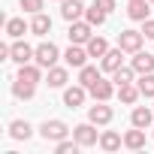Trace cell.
Listing matches in <instances>:
<instances>
[{"label": "cell", "instance_id": "obj_6", "mask_svg": "<svg viewBox=\"0 0 154 154\" xmlns=\"http://www.w3.org/2000/svg\"><path fill=\"white\" fill-rule=\"evenodd\" d=\"M39 133H42V139L48 142H60V139H66V133H69V127L63 124V121H45L42 127H39Z\"/></svg>", "mask_w": 154, "mask_h": 154}, {"label": "cell", "instance_id": "obj_16", "mask_svg": "<svg viewBox=\"0 0 154 154\" xmlns=\"http://www.w3.org/2000/svg\"><path fill=\"white\" fill-rule=\"evenodd\" d=\"M124 145H127L130 151H139V148H145V130H142V127H133V130H127V133H124Z\"/></svg>", "mask_w": 154, "mask_h": 154}, {"label": "cell", "instance_id": "obj_27", "mask_svg": "<svg viewBox=\"0 0 154 154\" xmlns=\"http://www.w3.org/2000/svg\"><path fill=\"white\" fill-rule=\"evenodd\" d=\"M133 75H136L133 66H121V69L112 72V79H115V85H130V82H133Z\"/></svg>", "mask_w": 154, "mask_h": 154}, {"label": "cell", "instance_id": "obj_24", "mask_svg": "<svg viewBox=\"0 0 154 154\" xmlns=\"http://www.w3.org/2000/svg\"><path fill=\"white\" fill-rule=\"evenodd\" d=\"M85 48H88V54H91V57H103V54L109 51V42H106L103 36H91Z\"/></svg>", "mask_w": 154, "mask_h": 154}, {"label": "cell", "instance_id": "obj_33", "mask_svg": "<svg viewBox=\"0 0 154 154\" xmlns=\"http://www.w3.org/2000/svg\"><path fill=\"white\" fill-rule=\"evenodd\" d=\"M94 3H97V6H100V9L106 12V15H109V12L115 9V0H94Z\"/></svg>", "mask_w": 154, "mask_h": 154}, {"label": "cell", "instance_id": "obj_5", "mask_svg": "<svg viewBox=\"0 0 154 154\" xmlns=\"http://www.w3.org/2000/svg\"><path fill=\"white\" fill-rule=\"evenodd\" d=\"M112 118H115V112H112V106H106L103 100H97V103L88 109V121H94V124H100V127L112 124Z\"/></svg>", "mask_w": 154, "mask_h": 154}, {"label": "cell", "instance_id": "obj_31", "mask_svg": "<svg viewBox=\"0 0 154 154\" xmlns=\"http://www.w3.org/2000/svg\"><path fill=\"white\" fill-rule=\"evenodd\" d=\"M18 3H21L24 12H42V3H45V0H18Z\"/></svg>", "mask_w": 154, "mask_h": 154}, {"label": "cell", "instance_id": "obj_22", "mask_svg": "<svg viewBox=\"0 0 154 154\" xmlns=\"http://www.w3.org/2000/svg\"><path fill=\"white\" fill-rule=\"evenodd\" d=\"M51 30V18L48 15H42V12H33V21H30V33H36V36H45Z\"/></svg>", "mask_w": 154, "mask_h": 154}, {"label": "cell", "instance_id": "obj_18", "mask_svg": "<svg viewBox=\"0 0 154 154\" xmlns=\"http://www.w3.org/2000/svg\"><path fill=\"white\" fill-rule=\"evenodd\" d=\"M100 79H103V75H100V69H97V66H88V63H85V66L79 69V85H85L88 91H91Z\"/></svg>", "mask_w": 154, "mask_h": 154}, {"label": "cell", "instance_id": "obj_12", "mask_svg": "<svg viewBox=\"0 0 154 154\" xmlns=\"http://www.w3.org/2000/svg\"><path fill=\"white\" fill-rule=\"evenodd\" d=\"M151 121H154V109H145V106H136L133 115H130V124L133 127H142V130H148Z\"/></svg>", "mask_w": 154, "mask_h": 154}, {"label": "cell", "instance_id": "obj_32", "mask_svg": "<svg viewBox=\"0 0 154 154\" xmlns=\"http://www.w3.org/2000/svg\"><path fill=\"white\" fill-rule=\"evenodd\" d=\"M142 33H145V39H154V18L142 21Z\"/></svg>", "mask_w": 154, "mask_h": 154}, {"label": "cell", "instance_id": "obj_4", "mask_svg": "<svg viewBox=\"0 0 154 154\" xmlns=\"http://www.w3.org/2000/svg\"><path fill=\"white\" fill-rule=\"evenodd\" d=\"M142 39H145L142 30H121V33H118V45H121L124 51H130V54H136V51L142 48Z\"/></svg>", "mask_w": 154, "mask_h": 154}, {"label": "cell", "instance_id": "obj_10", "mask_svg": "<svg viewBox=\"0 0 154 154\" xmlns=\"http://www.w3.org/2000/svg\"><path fill=\"white\" fill-rule=\"evenodd\" d=\"M85 97H88V88H85V85H72V88L63 91V103H66L69 109H79V106L85 103Z\"/></svg>", "mask_w": 154, "mask_h": 154}, {"label": "cell", "instance_id": "obj_29", "mask_svg": "<svg viewBox=\"0 0 154 154\" xmlns=\"http://www.w3.org/2000/svg\"><path fill=\"white\" fill-rule=\"evenodd\" d=\"M139 91H142V97H154V72H145L139 79Z\"/></svg>", "mask_w": 154, "mask_h": 154}, {"label": "cell", "instance_id": "obj_3", "mask_svg": "<svg viewBox=\"0 0 154 154\" xmlns=\"http://www.w3.org/2000/svg\"><path fill=\"white\" fill-rule=\"evenodd\" d=\"M57 45L54 42H42V45H36V54H33V60L42 66V69H48V66H54L57 63Z\"/></svg>", "mask_w": 154, "mask_h": 154}, {"label": "cell", "instance_id": "obj_1", "mask_svg": "<svg viewBox=\"0 0 154 154\" xmlns=\"http://www.w3.org/2000/svg\"><path fill=\"white\" fill-rule=\"evenodd\" d=\"M91 27H94V24H91L88 18H85V21H82V18H79V21H69V30H66L69 42H75V45H88V39L94 36Z\"/></svg>", "mask_w": 154, "mask_h": 154}, {"label": "cell", "instance_id": "obj_20", "mask_svg": "<svg viewBox=\"0 0 154 154\" xmlns=\"http://www.w3.org/2000/svg\"><path fill=\"white\" fill-rule=\"evenodd\" d=\"M118 97H121V103H124V106H133V103L142 97V91H139V85H133V82H130V85H118Z\"/></svg>", "mask_w": 154, "mask_h": 154}, {"label": "cell", "instance_id": "obj_13", "mask_svg": "<svg viewBox=\"0 0 154 154\" xmlns=\"http://www.w3.org/2000/svg\"><path fill=\"white\" fill-rule=\"evenodd\" d=\"M121 57H124V48L118 45V48H109L100 60H103V69L106 72H115V69H121Z\"/></svg>", "mask_w": 154, "mask_h": 154}, {"label": "cell", "instance_id": "obj_23", "mask_svg": "<svg viewBox=\"0 0 154 154\" xmlns=\"http://www.w3.org/2000/svg\"><path fill=\"white\" fill-rule=\"evenodd\" d=\"M27 30H30V24H24V18H9V21H6V33H9L12 39H21Z\"/></svg>", "mask_w": 154, "mask_h": 154}, {"label": "cell", "instance_id": "obj_8", "mask_svg": "<svg viewBox=\"0 0 154 154\" xmlns=\"http://www.w3.org/2000/svg\"><path fill=\"white\" fill-rule=\"evenodd\" d=\"M85 12H88V9H85L82 0H60V15H63L66 21H79Z\"/></svg>", "mask_w": 154, "mask_h": 154}, {"label": "cell", "instance_id": "obj_11", "mask_svg": "<svg viewBox=\"0 0 154 154\" xmlns=\"http://www.w3.org/2000/svg\"><path fill=\"white\" fill-rule=\"evenodd\" d=\"M130 66H133L139 75H145V72H154V54H148V51H142V48H139V51L133 54V63H130Z\"/></svg>", "mask_w": 154, "mask_h": 154}, {"label": "cell", "instance_id": "obj_17", "mask_svg": "<svg viewBox=\"0 0 154 154\" xmlns=\"http://www.w3.org/2000/svg\"><path fill=\"white\" fill-rule=\"evenodd\" d=\"M15 79H24V82L36 85V82L42 79V66H39V63H21V69H18Z\"/></svg>", "mask_w": 154, "mask_h": 154}, {"label": "cell", "instance_id": "obj_9", "mask_svg": "<svg viewBox=\"0 0 154 154\" xmlns=\"http://www.w3.org/2000/svg\"><path fill=\"white\" fill-rule=\"evenodd\" d=\"M33 54H36V48H30L27 42H21V39H18V42H12V54H9V60H15V63L21 66V63H30V60H33Z\"/></svg>", "mask_w": 154, "mask_h": 154}, {"label": "cell", "instance_id": "obj_2", "mask_svg": "<svg viewBox=\"0 0 154 154\" xmlns=\"http://www.w3.org/2000/svg\"><path fill=\"white\" fill-rule=\"evenodd\" d=\"M97 124L94 121H88V124H79V127H72V139L79 142L82 148H91V145H97L100 142V136H97V130H94Z\"/></svg>", "mask_w": 154, "mask_h": 154}, {"label": "cell", "instance_id": "obj_34", "mask_svg": "<svg viewBox=\"0 0 154 154\" xmlns=\"http://www.w3.org/2000/svg\"><path fill=\"white\" fill-rule=\"evenodd\" d=\"M151 3H154V0H151Z\"/></svg>", "mask_w": 154, "mask_h": 154}, {"label": "cell", "instance_id": "obj_14", "mask_svg": "<svg viewBox=\"0 0 154 154\" xmlns=\"http://www.w3.org/2000/svg\"><path fill=\"white\" fill-rule=\"evenodd\" d=\"M148 0H130L127 3V15H130V21H145L148 18Z\"/></svg>", "mask_w": 154, "mask_h": 154}, {"label": "cell", "instance_id": "obj_21", "mask_svg": "<svg viewBox=\"0 0 154 154\" xmlns=\"http://www.w3.org/2000/svg\"><path fill=\"white\" fill-rule=\"evenodd\" d=\"M121 145H124V139H121L115 130H106V133H100V148H103V151H109V154H112V151H118Z\"/></svg>", "mask_w": 154, "mask_h": 154}, {"label": "cell", "instance_id": "obj_30", "mask_svg": "<svg viewBox=\"0 0 154 154\" xmlns=\"http://www.w3.org/2000/svg\"><path fill=\"white\" fill-rule=\"evenodd\" d=\"M79 148H82V145L75 142V139H72V142H66V139H60V142L54 145V151H57V154H75V151H79Z\"/></svg>", "mask_w": 154, "mask_h": 154}, {"label": "cell", "instance_id": "obj_26", "mask_svg": "<svg viewBox=\"0 0 154 154\" xmlns=\"http://www.w3.org/2000/svg\"><path fill=\"white\" fill-rule=\"evenodd\" d=\"M9 136L12 139H30V124L27 121H12L9 124Z\"/></svg>", "mask_w": 154, "mask_h": 154}, {"label": "cell", "instance_id": "obj_19", "mask_svg": "<svg viewBox=\"0 0 154 154\" xmlns=\"http://www.w3.org/2000/svg\"><path fill=\"white\" fill-rule=\"evenodd\" d=\"M69 82V72H66V66H48V88H63Z\"/></svg>", "mask_w": 154, "mask_h": 154}, {"label": "cell", "instance_id": "obj_7", "mask_svg": "<svg viewBox=\"0 0 154 154\" xmlns=\"http://www.w3.org/2000/svg\"><path fill=\"white\" fill-rule=\"evenodd\" d=\"M88 57H91V54H88V48H82V45H75V42H72V45L66 48V54H63L66 66H75V69H82V66L88 63Z\"/></svg>", "mask_w": 154, "mask_h": 154}, {"label": "cell", "instance_id": "obj_25", "mask_svg": "<svg viewBox=\"0 0 154 154\" xmlns=\"http://www.w3.org/2000/svg\"><path fill=\"white\" fill-rule=\"evenodd\" d=\"M12 94H15L18 100H30V97L36 94V85H30V82H24V79H15V85H12Z\"/></svg>", "mask_w": 154, "mask_h": 154}, {"label": "cell", "instance_id": "obj_28", "mask_svg": "<svg viewBox=\"0 0 154 154\" xmlns=\"http://www.w3.org/2000/svg\"><path fill=\"white\" fill-rule=\"evenodd\" d=\"M85 18H88V21H91L94 27H100V24H106V12H103V9H100L97 3H91V9L85 12Z\"/></svg>", "mask_w": 154, "mask_h": 154}, {"label": "cell", "instance_id": "obj_15", "mask_svg": "<svg viewBox=\"0 0 154 154\" xmlns=\"http://www.w3.org/2000/svg\"><path fill=\"white\" fill-rule=\"evenodd\" d=\"M112 94H115V79H112V82L100 79V82L91 88V97H94V100H103V103H106V100H112Z\"/></svg>", "mask_w": 154, "mask_h": 154}]
</instances>
